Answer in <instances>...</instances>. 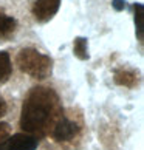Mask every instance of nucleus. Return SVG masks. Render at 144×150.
I'll use <instances>...</instances> for the list:
<instances>
[{"mask_svg":"<svg viewBox=\"0 0 144 150\" xmlns=\"http://www.w3.org/2000/svg\"><path fill=\"white\" fill-rule=\"evenodd\" d=\"M64 115L59 94L48 87H33L20 112V129L31 136H45Z\"/></svg>","mask_w":144,"mask_h":150,"instance_id":"obj_1","label":"nucleus"},{"mask_svg":"<svg viewBox=\"0 0 144 150\" xmlns=\"http://www.w3.org/2000/svg\"><path fill=\"white\" fill-rule=\"evenodd\" d=\"M53 57L40 53L36 48H22L16 56V65L22 73L28 74L33 79H47L53 73Z\"/></svg>","mask_w":144,"mask_h":150,"instance_id":"obj_2","label":"nucleus"},{"mask_svg":"<svg viewBox=\"0 0 144 150\" xmlns=\"http://www.w3.org/2000/svg\"><path fill=\"white\" fill-rule=\"evenodd\" d=\"M62 0H36L31 6V14L37 23H47L57 14Z\"/></svg>","mask_w":144,"mask_h":150,"instance_id":"obj_3","label":"nucleus"},{"mask_svg":"<svg viewBox=\"0 0 144 150\" xmlns=\"http://www.w3.org/2000/svg\"><path fill=\"white\" fill-rule=\"evenodd\" d=\"M79 132H81L79 124L74 122V121H71L65 115H62L59 118V121L56 122V125L53 127L51 135L57 142H67L70 139H73Z\"/></svg>","mask_w":144,"mask_h":150,"instance_id":"obj_4","label":"nucleus"},{"mask_svg":"<svg viewBox=\"0 0 144 150\" xmlns=\"http://www.w3.org/2000/svg\"><path fill=\"white\" fill-rule=\"evenodd\" d=\"M37 138L28 133H16L0 142V150H36Z\"/></svg>","mask_w":144,"mask_h":150,"instance_id":"obj_5","label":"nucleus"},{"mask_svg":"<svg viewBox=\"0 0 144 150\" xmlns=\"http://www.w3.org/2000/svg\"><path fill=\"white\" fill-rule=\"evenodd\" d=\"M113 81H115V84L119 85V87L135 88L140 84V71H136L135 68H127V67L115 68Z\"/></svg>","mask_w":144,"mask_h":150,"instance_id":"obj_6","label":"nucleus"},{"mask_svg":"<svg viewBox=\"0 0 144 150\" xmlns=\"http://www.w3.org/2000/svg\"><path fill=\"white\" fill-rule=\"evenodd\" d=\"M133 22H135L136 40L143 43L144 40V5L141 2H136L133 5Z\"/></svg>","mask_w":144,"mask_h":150,"instance_id":"obj_7","label":"nucleus"},{"mask_svg":"<svg viewBox=\"0 0 144 150\" xmlns=\"http://www.w3.org/2000/svg\"><path fill=\"white\" fill-rule=\"evenodd\" d=\"M13 74V64L8 51H0V85L6 84Z\"/></svg>","mask_w":144,"mask_h":150,"instance_id":"obj_8","label":"nucleus"},{"mask_svg":"<svg viewBox=\"0 0 144 150\" xmlns=\"http://www.w3.org/2000/svg\"><path fill=\"white\" fill-rule=\"evenodd\" d=\"M17 28V20L13 16L0 13V39L9 37Z\"/></svg>","mask_w":144,"mask_h":150,"instance_id":"obj_9","label":"nucleus"},{"mask_svg":"<svg viewBox=\"0 0 144 150\" xmlns=\"http://www.w3.org/2000/svg\"><path fill=\"white\" fill-rule=\"evenodd\" d=\"M73 54L79 60H88L90 54H88V39L77 36L73 40Z\"/></svg>","mask_w":144,"mask_h":150,"instance_id":"obj_10","label":"nucleus"},{"mask_svg":"<svg viewBox=\"0 0 144 150\" xmlns=\"http://www.w3.org/2000/svg\"><path fill=\"white\" fill-rule=\"evenodd\" d=\"M9 133H11L9 124H6V122H0V142L6 139V138L9 136Z\"/></svg>","mask_w":144,"mask_h":150,"instance_id":"obj_11","label":"nucleus"},{"mask_svg":"<svg viewBox=\"0 0 144 150\" xmlns=\"http://www.w3.org/2000/svg\"><path fill=\"white\" fill-rule=\"evenodd\" d=\"M112 8L116 11V13H121L127 8V2L126 0H112Z\"/></svg>","mask_w":144,"mask_h":150,"instance_id":"obj_12","label":"nucleus"},{"mask_svg":"<svg viewBox=\"0 0 144 150\" xmlns=\"http://www.w3.org/2000/svg\"><path fill=\"white\" fill-rule=\"evenodd\" d=\"M6 110H8V105H6V102H5L3 96L0 94V118H2V116H5V113H6Z\"/></svg>","mask_w":144,"mask_h":150,"instance_id":"obj_13","label":"nucleus"}]
</instances>
